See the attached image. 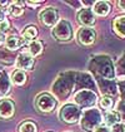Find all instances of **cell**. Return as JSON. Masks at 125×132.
Here are the masks:
<instances>
[{
  "mask_svg": "<svg viewBox=\"0 0 125 132\" xmlns=\"http://www.w3.org/2000/svg\"><path fill=\"white\" fill-rule=\"evenodd\" d=\"M24 39H21L19 37H15V35H11L9 38H6L5 39V45H6V48L8 49H10V51H16V49H19L21 45L24 44Z\"/></svg>",
  "mask_w": 125,
  "mask_h": 132,
  "instance_id": "7c38bea8",
  "label": "cell"
},
{
  "mask_svg": "<svg viewBox=\"0 0 125 132\" xmlns=\"http://www.w3.org/2000/svg\"><path fill=\"white\" fill-rule=\"evenodd\" d=\"M118 6H119L121 10H125V0H120V1H118Z\"/></svg>",
  "mask_w": 125,
  "mask_h": 132,
  "instance_id": "d4e9b609",
  "label": "cell"
},
{
  "mask_svg": "<svg viewBox=\"0 0 125 132\" xmlns=\"http://www.w3.org/2000/svg\"><path fill=\"white\" fill-rule=\"evenodd\" d=\"M35 106L36 108L40 112L44 113H49L51 112L55 106H56V100L53 97L51 94L49 93H41L36 97V101H35Z\"/></svg>",
  "mask_w": 125,
  "mask_h": 132,
  "instance_id": "277c9868",
  "label": "cell"
},
{
  "mask_svg": "<svg viewBox=\"0 0 125 132\" xmlns=\"http://www.w3.org/2000/svg\"><path fill=\"white\" fill-rule=\"evenodd\" d=\"M39 18L44 25L46 27H55L59 20V14L54 8H45L40 11Z\"/></svg>",
  "mask_w": 125,
  "mask_h": 132,
  "instance_id": "8992f818",
  "label": "cell"
},
{
  "mask_svg": "<svg viewBox=\"0 0 125 132\" xmlns=\"http://www.w3.org/2000/svg\"><path fill=\"white\" fill-rule=\"evenodd\" d=\"M26 81V74H25V72L23 71H15L13 74H11V82L14 83V84H16V86H23L24 83Z\"/></svg>",
  "mask_w": 125,
  "mask_h": 132,
  "instance_id": "2e32d148",
  "label": "cell"
},
{
  "mask_svg": "<svg viewBox=\"0 0 125 132\" xmlns=\"http://www.w3.org/2000/svg\"><path fill=\"white\" fill-rule=\"evenodd\" d=\"M111 132H125V126L124 125H121V123H118V125L113 126Z\"/></svg>",
  "mask_w": 125,
  "mask_h": 132,
  "instance_id": "603a6c76",
  "label": "cell"
},
{
  "mask_svg": "<svg viewBox=\"0 0 125 132\" xmlns=\"http://www.w3.org/2000/svg\"><path fill=\"white\" fill-rule=\"evenodd\" d=\"M75 103L78 107H91L95 104L96 102V94L94 92L89 91V89H83V91H79L75 94Z\"/></svg>",
  "mask_w": 125,
  "mask_h": 132,
  "instance_id": "5b68a950",
  "label": "cell"
},
{
  "mask_svg": "<svg viewBox=\"0 0 125 132\" xmlns=\"http://www.w3.org/2000/svg\"><path fill=\"white\" fill-rule=\"evenodd\" d=\"M9 28H10V23L8 20H4L0 23V31L1 33H4V31H8L9 30Z\"/></svg>",
  "mask_w": 125,
  "mask_h": 132,
  "instance_id": "7402d4cb",
  "label": "cell"
},
{
  "mask_svg": "<svg viewBox=\"0 0 125 132\" xmlns=\"http://www.w3.org/2000/svg\"><path fill=\"white\" fill-rule=\"evenodd\" d=\"M4 42H5V35H4V33L0 31V45H1Z\"/></svg>",
  "mask_w": 125,
  "mask_h": 132,
  "instance_id": "4316f807",
  "label": "cell"
},
{
  "mask_svg": "<svg viewBox=\"0 0 125 132\" xmlns=\"http://www.w3.org/2000/svg\"><path fill=\"white\" fill-rule=\"evenodd\" d=\"M5 20V11L3 10V8H0V23Z\"/></svg>",
  "mask_w": 125,
  "mask_h": 132,
  "instance_id": "484cf974",
  "label": "cell"
},
{
  "mask_svg": "<svg viewBox=\"0 0 125 132\" xmlns=\"http://www.w3.org/2000/svg\"><path fill=\"white\" fill-rule=\"evenodd\" d=\"M19 131L20 132H36V126L35 123H33L30 121L23 122L19 127Z\"/></svg>",
  "mask_w": 125,
  "mask_h": 132,
  "instance_id": "ffe728a7",
  "label": "cell"
},
{
  "mask_svg": "<svg viewBox=\"0 0 125 132\" xmlns=\"http://www.w3.org/2000/svg\"><path fill=\"white\" fill-rule=\"evenodd\" d=\"M10 89V84L6 74H0V94H6Z\"/></svg>",
  "mask_w": 125,
  "mask_h": 132,
  "instance_id": "d6986e66",
  "label": "cell"
},
{
  "mask_svg": "<svg viewBox=\"0 0 125 132\" xmlns=\"http://www.w3.org/2000/svg\"><path fill=\"white\" fill-rule=\"evenodd\" d=\"M59 117L61 121L66 122V123H75L81 117V110L76 104L69 103L61 107V110L59 112Z\"/></svg>",
  "mask_w": 125,
  "mask_h": 132,
  "instance_id": "3957f363",
  "label": "cell"
},
{
  "mask_svg": "<svg viewBox=\"0 0 125 132\" xmlns=\"http://www.w3.org/2000/svg\"><path fill=\"white\" fill-rule=\"evenodd\" d=\"M53 37L56 39V40L60 42H68L73 38V28H71V24L68 20L62 19L59 20L58 24L54 27L53 29Z\"/></svg>",
  "mask_w": 125,
  "mask_h": 132,
  "instance_id": "7a4b0ae2",
  "label": "cell"
},
{
  "mask_svg": "<svg viewBox=\"0 0 125 132\" xmlns=\"http://www.w3.org/2000/svg\"><path fill=\"white\" fill-rule=\"evenodd\" d=\"M114 30L119 37L125 38V16H118V18H115Z\"/></svg>",
  "mask_w": 125,
  "mask_h": 132,
  "instance_id": "5bb4252c",
  "label": "cell"
},
{
  "mask_svg": "<svg viewBox=\"0 0 125 132\" xmlns=\"http://www.w3.org/2000/svg\"><path fill=\"white\" fill-rule=\"evenodd\" d=\"M28 52L31 57H36L43 52V44L39 40H31L28 45Z\"/></svg>",
  "mask_w": 125,
  "mask_h": 132,
  "instance_id": "9a60e30c",
  "label": "cell"
},
{
  "mask_svg": "<svg viewBox=\"0 0 125 132\" xmlns=\"http://www.w3.org/2000/svg\"><path fill=\"white\" fill-rule=\"evenodd\" d=\"M40 3H41V1H28V4H29V5H33V6H34V5H39Z\"/></svg>",
  "mask_w": 125,
  "mask_h": 132,
  "instance_id": "83f0119b",
  "label": "cell"
},
{
  "mask_svg": "<svg viewBox=\"0 0 125 132\" xmlns=\"http://www.w3.org/2000/svg\"><path fill=\"white\" fill-rule=\"evenodd\" d=\"M100 122H101L100 112L98 111L96 108H91V110H88V111L84 112L80 125H81V128L84 131L93 132L95 131V128L98 126H100Z\"/></svg>",
  "mask_w": 125,
  "mask_h": 132,
  "instance_id": "6da1fadb",
  "label": "cell"
},
{
  "mask_svg": "<svg viewBox=\"0 0 125 132\" xmlns=\"http://www.w3.org/2000/svg\"><path fill=\"white\" fill-rule=\"evenodd\" d=\"M93 11L99 16H105L110 13V4L108 1H96L94 4Z\"/></svg>",
  "mask_w": 125,
  "mask_h": 132,
  "instance_id": "8fae6325",
  "label": "cell"
},
{
  "mask_svg": "<svg viewBox=\"0 0 125 132\" xmlns=\"http://www.w3.org/2000/svg\"><path fill=\"white\" fill-rule=\"evenodd\" d=\"M78 21L80 24H83L84 27L90 28L91 25L95 24V14L91 9L89 8H84L78 13Z\"/></svg>",
  "mask_w": 125,
  "mask_h": 132,
  "instance_id": "ba28073f",
  "label": "cell"
},
{
  "mask_svg": "<svg viewBox=\"0 0 125 132\" xmlns=\"http://www.w3.org/2000/svg\"><path fill=\"white\" fill-rule=\"evenodd\" d=\"M104 121L106 123V126H115L118 123H120V114L119 112L115 111H106V113L104 114Z\"/></svg>",
  "mask_w": 125,
  "mask_h": 132,
  "instance_id": "4fadbf2b",
  "label": "cell"
},
{
  "mask_svg": "<svg viewBox=\"0 0 125 132\" xmlns=\"http://www.w3.org/2000/svg\"><path fill=\"white\" fill-rule=\"evenodd\" d=\"M16 67L19 71H29L34 67V58L29 53H21L16 58Z\"/></svg>",
  "mask_w": 125,
  "mask_h": 132,
  "instance_id": "9c48e42d",
  "label": "cell"
},
{
  "mask_svg": "<svg viewBox=\"0 0 125 132\" xmlns=\"http://www.w3.org/2000/svg\"><path fill=\"white\" fill-rule=\"evenodd\" d=\"M38 35V29L35 28V27H26L24 30H23V38H24V40H31V39H34L35 37Z\"/></svg>",
  "mask_w": 125,
  "mask_h": 132,
  "instance_id": "ac0fdd59",
  "label": "cell"
},
{
  "mask_svg": "<svg viewBox=\"0 0 125 132\" xmlns=\"http://www.w3.org/2000/svg\"><path fill=\"white\" fill-rule=\"evenodd\" d=\"M76 38H78L79 43H81L83 45H90V44H93L95 38H96V33L91 28L83 27V28H80L78 30Z\"/></svg>",
  "mask_w": 125,
  "mask_h": 132,
  "instance_id": "52a82bcc",
  "label": "cell"
},
{
  "mask_svg": "<svg viewBox=\"0 0 125 132\" xmlns=\"http://www.w3.org/2000/svg\"><path fill=\"white\" fill-rule=\"evenodd\" d=\"M95 132H111V130L106 125H100L95 128Z\"/></svg>",
  "mask_w": 125,
  "mask_h": 132,
  "instance_id": "cb8c5ba5",
  "label": "cell"
},
{
  "mask_svg": "<svg viewBox=\"0 0 125 132\" xmlns=\"http://www.w3.org/2000/svg\"><path fill=\"white\" fill-rule=\"evenodd\" d=\"M21 5H23V3H20V1H14V3H11L10 6L8 8V9H9V13H10L13 16H20L21 14H23V11H24Z\"/></svg>",
  "mask_w": 125,
  "mask_h": 132,
  "instance_id": "e0dca14e",
  "label": "cell"
},
{
  "mask_svg": "<svg viewBox=\"0 0 125 132\" xmlns=\"http://www.w3.org/2000/svg\"><path fill=\"white\" fill-rule=\"evenodd\" d=\"M100 106H101V108L109 111V110L113 107V100H111L110 97H108V96H104V97L100 100Z\"/></svg>",
  "mask_w": 125,
  "mask_h": 132,
  "instance_id": "44dd1931",
  "label": "cell"
},
{
  "mask_svg": "<svg viewBox=\"0 0 125 132\" xmlns=\"http://www.w3.org/2000/svg\"><path fill=\"white\" fill-rule=\"evenodd\" d=\"M15 111V106L10 100H1L0 101V117L1 118H10L14 114Z\"/></svg>",
  "mask_w": 125,
  "mask_h": 132,
  "instance_id": "30bf717a",
  "label": "cell"
}]
</instances>
